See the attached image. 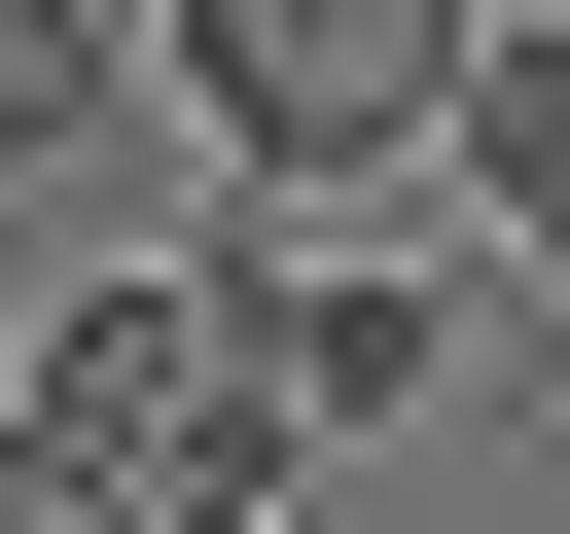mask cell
Here are the masks:
<instances>
[{
    "instance_id": "5",
    "label": "cell",
    "mask_w": 570,
    "mask_h": 534,
    "mask_svg": "<svg viewBox=\"0 0 570 534\" xmlns=\"http://www.w3.org/2000/svg\"><path fill=\"white\" fill-rule=\"evenodd\" d=\"M463 178H499V249H570V36L499 0V71H463Z\"/></svg>"
},
{
    "instance_id": "3",
    "label": "cell",
    "mask_w": 570,
    "mask_h": 534,
    "mask_svg": "<svg viewBox=\"0 0 570 534\" xmlns=\"http://www.w3.org/2000/svg\"><path fill=\"white\" fill-rule=\"evenodd\" d=\"M214 320H249V356H285L321 427H392V392L463 356V285H356V249H285V285H214Z\"/></svg>"
},
{
    "instance_id": "1",
    "label": "cell",
    "mask_w": 570,
    "mask_h": 534,
    "mask_svg": "<svg viewBox=\"0 0 570 534\" xmlns=\"http://www.w3.org/2000/svg\"><path fill=\"white\" fill-rule=\"evenodd\" d=\"M0 392H36L142 534H285V463H321V392H285L214 285H36V356H0Z\"/></svg>"
},
{
    "instance_id": "4",
    "label": "cell",
    "mask_w": 570,
    "mask_h": 534,
    "mask_svg": "<svg viewBox=\"0 0 570 534\" xmlns=\"http://www.w3.org/2000/svg\"><path fill=\"white\" fill-rule=\"evenodd\" d=\"M107 107H178V71H142V0H0V178H71Z\"/></svg>"
},
{
    "instance_id": "2",
    "label": "cell",
    "mask_w": 570,
    "mask_h": 534,
    "mask_svg": "<svg viewBox=\"0 0 570 534\" xmlns=\"http://www.w3.org/2000/svg\"><path fill=\"white\" fill-rule=\"evenodd\" d=\"M142 71H178L214 178H392V142H463L499 0H142Z\"/></svg>"
},
{
    "instance_id": "6",
    "label": "cell",
    "mask_w": 570,
    "mask_h": 534,
    "mask_svg": "<svg viewBox=\"0 0 570 534\" xmlns=\"http://www.w3.org/2000/svg\"><path fill=\"white\" fill-rule=\"evenodd\" d=\"M0 534H142V498H107V463H71L36 392H0Z\"/></svg>"
}]
</instances>
